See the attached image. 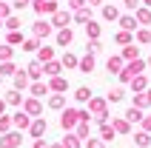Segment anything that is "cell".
<instances>
[{"label": "cell", "instance_id": "7a4b0ae2", "mask_svg": "<svg viewBox=\"0 0 151 148\" xmlns=\"http://www.w3.org/2000/svg\"><path fill=\"white\" fill-rule=\"evenodd\" d=\"M3 145H6V148H12V145H17V137H6V140H3Z\"/></svg>", "mask_w": 151, "mask_h": 148}, {"label": "cell", "instance_id": "6da1fadb", "mask_svg": "<svg viewBox=\"0 0 151 148\" xmlns=\"http://www.w3.org/2000/svg\"><path fill=\"white\" fill-rule=\"evenodd\" d=\"M74 117H77V114H74V111H68V114H66V117H63V125H71V123H74Z\"/></svg>", "mask_w": 151, "mask_h": 148}]
</instances>
